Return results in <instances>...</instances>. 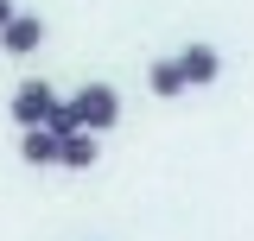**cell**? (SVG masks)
Listing matches in <instances>:
<instances>
[{
  "label": "cell",
  "mask_w": 254,
  "mask_h": 241,
  "mask_svg": "<svg viewBox=\"0 0 254 241\" xmlns=\"http://www.w3.org/2000/svg\"><path fill=\"white\" fill-rule=\"evenodd\" d=\"M0 45H6L13 58H26V51H38V45H45V19H38V13H13V19L0 26Z\"/></svg>",
  "instance_id": "obj_3"
},
{
  "label": "cell",
  "mask_w": 254,
  "mask_h": 241,
  "mask_svg": "<svg viewBox=\"0 0 254 241\" xmlns=\"http://www.w3.org/2000/svg\"><path fill=\"white\" fill-rule=\"evenodd\" d=\"M13 13H19V6H13V0H0V26H6V19H13Z\"/></svg>",
  "instance_id": "obj_8"
},
{
  "label": "cell",
  "mask_w": 254,
  "mask_h": 241,
  "mask_svg": "<svg viewBox=\"0 0 254 241\" xmlns=\"http://www.w3.org/2000/svg\"><path fill=\"white\" fill-rule=\"evenodd\" d=\"M19 159H26V165H58V133H51V127H26Z\"/></svg>",
  "instance_id": "obj_6"
},
{
  "label": "cell",
  "mask_w": 254,
  "mask_h": 241,
  "mask_svg": "<svg viewBox=\"0 0 254 241\" xmlns=\"http://www.w3.org/2000/svg\"><path fill=\"white\" fill-rule=\"evenodd\" d=\"M146 83H153V95H185V76H178V58H159L153 70H146Z\"/></svg>",
  "instance_id": "obj_7"
},
{
  "label": "cell",
  "mask_w": 254,
  "mask_h": 241,
  "mask_svg": "<svg viewBox=\"0 0 254 241\" xmlns=\"http://www.w3.org/2000/svg\"><path fill=\"white\" fill-rule=\"evenodd\" d=\"M178 76H185V89H190V83H216L222 58L210 51V45H185V51H178Z\"/></svg>",
  "instance_id": "obj_4"
},
{
  "label": "cell",
  "mask_w": 254,
  "mask_h": 241,
  "mask_svg": "<svg viewBox=\"0 0 254 241\" xmlns=\"http://www.w3.org/2000/svg\"><path fill=\"white\" fill-rule=\"evenodd\" d=\"M51 115H58V89L51 83H19L13 89V120L19 127H45Z\"/></svg>",
  "instance_id": "obj_2"
},
{
  "label": "cell",
  "mask_w": 254,
  "mask_h": 241,
  "mask_svg": "<svg viewBox=\"0 0 254 241\" xmlns=\"http://www.w3.org/2000/svg\"><path fill=\"white\" fill-rule=\"evenodd\" d=\"M115 120H121V95L108 89V83H83L70 102H58V115L45 120V127H51V133H70V127L102 133V127H115Z\"/></svg>",
  "instance_id": "obj_1"
},
{
  "label": "cell",
  "mask_w": 254,
  "mask_h": 241,
  "mask_svg": "<svg viewBox=\"0 0 254 241\" xmlns=\"http://www.w3.org/2000/svg\"><path fill=\"white\" fill-rule=\"evenodd\" d=\"M58 165H70V172H89V165H95V133H89V127L58 133Z\"/></svg>",
  "instance_id": "obj_5"
}]
</instances>
